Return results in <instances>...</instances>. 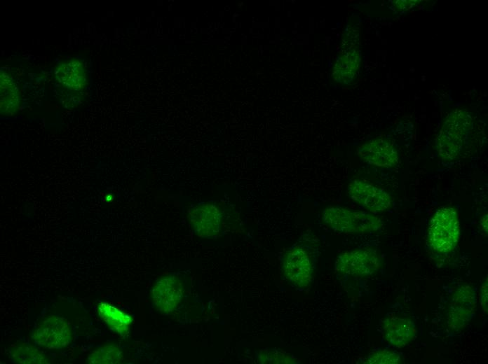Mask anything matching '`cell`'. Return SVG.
<instances>
[{"mask_svg": "<svg viewBox=\"0 0 488 364\" xmlns=\"http://www.w3.org/2000/svg\"><path fill=\"white\" fill-rule=\"evenodd\" d=\"M481 227L483 228L484 231L487 232V214L484 215L481 219L480 222Z\"/></svg>", "mask_w": 488, "mask_h": 364, "instance_id": "cell-22", "label": "cell"}, {"mask_svg": "<svg viewBox=\"0 0 488 364\" xmlns=\"http://www.w3.org/2000/svg\"><path fill=\"white\" fill-rule=\"evenodd\" d=\"M1 115H13L19 110L21 97L11 75L1 71Z\"/></svg>", "mask_w": 488, "mask_h": 364, "instance_id": "cell-15", "label": "cell"}, {"mask_svg": "<svg viewBox=\"0 0 488 364\" xmlns=\"http://www.w3.org/2000/svg\"><path fill=\"white\" fill-rule=\"evenodd\" d=\"M54 80L65 92L81 94L89 85L90 76L84 63L70 58L60 62L53 71Z\"/></svg>", "mask_w": 488, "mask_h": 364, "instance_id": "cell-9", "label": "cell"}, {"mask_svg": "<svg viewBox=\"0 0 488 364\" xmlns=\"http://www.w3.org/2000/svg\"><path fill=\"white\" fill-rule=\"evenodd\" d=\"M121 358L119 349L113 346H104L93 351L88 356V363H116Z\"/></svg>", "mask_w": 488, "mask_h": 364, "instance_id": "cell-19", "label": "cell"}, {"mask_svg": "<svg viewBox=\"0 0 488 364\" xmlns=\"http://www.w3.org/2000/svg\"><path fill=\"white\" fill-rule=\"evenodd\" d=\"M322 218L324 223L332 230L346 234L372 232L383 225L382 220L371 213L339 206L325 209Z\"/></svg>", "mask_w": 488, "mask_h": 364, "instance_id": "cell-3", "label": "cell"}, {"mask_svg": "<svg viewBox=\"0 0 488 364\" xmlns=\"http://www.w3.org/2000/svg\"><path fill=\"white\" fill-rule=\"evenodd\" d=\"M347 193L352 201L371 213L383 212L392 205V197L387 191L362 179L350 182Z\"/></svg>", "mask_w": 488, "mask_h": 364, "instance_id": "cell-7", "label": "cell"}, {"mask_svg": "<svg viewBox=\"0 0 488 364\" xmlns=\"http://www.w3.org/2000/svg\"><path fill=\"white\" fill-rule=\"evenodd\" d=\"M316 247L299 241L283 255L280 266L285 279L297 288L309 286L314 276Z\"/></svg>", "mask_w": 488, "mask_h": 364, "instance_id": "cell-2", "label": "cell"}, {"mask_svg": "<svg viewBox=\"0 0 488 364\" xmlns=\"http://www.w3.org/2000/svg\"><path fill=\"white\" fill-rule=\"evenodd\" d=\"M360 64V51L357 46L344 49L336 58L332 71L333 79L349 84L356 77Z\"/></svg>", "mask_w": 488, "mask_h": 364, "instance_id": "cell-14", "label": "cell"}, {"mask_svg": "<svg viewBox=\"0 0 488 364\" xmlns=\"http://www.w3.org/2000/svg\"><path fill=\"white\" fill-rule=\"evenodd\" d=\"M220 216L219 210L215 206L201 204L190 211L189 222L198 235L213 237L219 232Z\"/></svg>", "mask_w": 488, "mask_h": 364, "instance_id": "cell-13", "label": "cell"}, {"mask_svg": "<svg viewBox=\"0 0 488 364\" xmlns=\"http://www.w3.org/2000/svg\"><path fill=\"white\" fill-rule=\"evenodd\" d=\"M460 237L458 214L452 206L442 207L436 211L428 224L427 239L436 252L446 253L456 246Z\"/></svg>", "mask_w": 488, "mask_h": 364, "instance_id": "cell-4", "label": "cell"}, {"mask_svg": "<svg viewBox=\"0 0 488 364\" xmlns=\"http://www.w3.org/2000/svg\"><path fill=\"white\" fill-rule=\"evenodd\" d=\"M182 294V287L179 279L173 276L163 277L154 286L151 300L158 311L168 314L179 304Z\"/></svg>", "mask_w": 488, "mask_h": 364, "instance_id": "cell-11", "label": "cell"}, {"mask_svg": "<svg viewBox=\"0 0 488 364\" xmlns=\"http://www.w3.org/2000/svg\"><path fill=\"white\" fill-rule=\"evenodd\" d=\"M381 265V258L374 250L353 249L339 255L334 270L344 275L366 276L377 272Z\"/></svg>", "mask_w": 488, "mask_h": 364, "instance_id": "cell-5", "label": "cell"}, {"mask_svg": "<svg viewBox=\"0 0 488 364\" xmlns=\"http://www.w3.org/2000/svg\"><path fill=\"white\" fill-rule=\"evenodd\" d=\"M381 330L385 340L397 348L410 343L416 334L415 325L411 319L395 314L382 320Z\"/></svg>", "mask_w": 488, "mask_h": 364, "instance_id": "cell-12", "label": "cell"}, {"mask_svg": "<svg viewBox=\"0 0 488 364\" xmlns=\"http://www.w3.org/2000/svg\"><path fill=\"white\" fill-rule=\"evenodd\" d=\"M480 303L484 314H487L488 311V284L487 277H486L481 286L480 288Z\"/></svg>", "mask_w": 488, "mask_h": 364, "instance_id": "cell-21", "label": "cell"}, {"mask_svg": "<svg viewBox=\"0 0 488 364\" xmlns=\"http://www.w3.org/2000/svg\"><path fill=\"white\" fill-rule=\"evenodd\" d=\"M473 120L466 110L456 108L445 117L436 139L438 155L444 160L456 159L466 146Z\"/></svg>", "mask_w": 488, "mask_h": 364, "instance_id": "cell-1", "label": "cell"}, {"mask_svg": "<svg viewBox=\"0 0 488 364\" xmlns=\"http://www.w3.org/2000/svg\"><path fill=\"white\" fill-rule=\"evenodd\" d=\"M476 296L469 285L460 286L454 293L449 304L447 324L454 330L466 328L475 316Z\"/></svg>", "mask_w": 488, "mask_h": 364, "instance_id": "cell-8", "label": "cell"}, {"mask_svg": "<svg viewBox=\"0 0 488 364\" xmlns=\"http://www.w3.org/2000/svg\"><path fill=\"white\" fill-rule=\"evenodd\" d=\"M260 363L296 364L299 360L293 355L280 349H262L259 353Z\"/></svg>", "mask_w": 488, "mask_h": 364, "instance_id": "cell-18", "label": "cell"}, {"mask_svg": "<svg viewBox=\"0 0 488 364\" xmlns=\"http://www.w3.org/2000/svg\"><path fill=\"white\" fill-rule=\"evenodd\" d=\"M32 339L36 344L43 348L59 349L71 343L72 333L65 318L50 315L36 326Z\"/></svg>", "mask_w": 488, "mask_h": 364, "instance_id": "cell-6", "label": "cell"}, {"mask_svg": "<svg viewBox=\"0 0 488 364\" xmlns=\"http://www.w3.org/2000/svg\"><path fill=\"white\" fill-rule=\"evenodd\" d=\"M402 361L403 358L401 354L383 349L370 353L365 363L370 364H398Z\"/></svg>", "mask_w": 488, "mask_h": 364, "instance_id": "cell-20", "label": "cell"}, {"mask_svg": "<svg viewBox=\"0 0 488 364\" xmlns=\"http://www.w3.org/2000/svg\"><path fill=\"white\" fill-rule=\"evenodd\" d=\"M11 358L18 363H47L45 355L34 346L21 344L11 349Z\"/></svg>", "mask_w": 488, "mask_h": 364, "instance_id": "cell-17", "label": "cell"}, {"mask_svg": "<svg viewBox=\"0 0 488 364\" xmlns=\"http://www.w3.org/2000/svg\"><path fill=\"white\" fill-rule=\"evenodd\" d=\"M100 317L114 332L121 336H126L133 323L131 316L107 302H100L97 306Z\"/></svg>", "mask_w": 488, "mask_h": 364, "instance_id": "cell-16", "label": "cell"}, {"mask_svg": "<svg viewBox=\"0 0 488 364\" xmlns=\"http://www.w3.org/2000/svg\"><path fill=\"white\" fill-rule=\"evenodd\" d=\"M357 154L366 163L384 168L397 164L399 157L395 147L388 141L378 138L370 140L358 148Z\"/></svg>", "mask_w": 488, "mask_h": 364, "instance_id": "cell-10", "label": "cell"}]
</instances>
